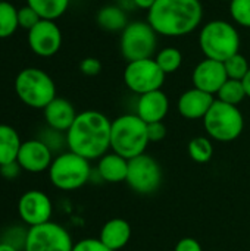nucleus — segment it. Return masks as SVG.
Masks as SVG:
<instances>
[{
    "mask_svg": "<svg viewBox=\"0 0 250 251\" xmlns=\"http://www.w3.org/2000/svg\"><path fill=\"white\" fill-rule=\"evenodd\" d=\"M112 121L97 110H84L77 115L74 124L66 131L69 151L87 160L100 159L111 149Z\"/></svg>",
    "mask_w": 250,
    "mask_h": 251,
    "instance_id": "1",
    "label": "nucleus"
},
{
    "mask_svg": "<svg viewBox=\"0 0 250 251\" xmlns=\"http://www.w3.org/2000/svg\"><path fill=\"white\" fill-rule=\"evenodd\" d=\"M200 0H156L147 12V22L165 37H183L193 32L202 22Z\"/></svg>",
    "mask_w": 250,
    "mask_h": 251,
    "instance_id": "2",
    "label": "nucleus"
},
{
    "mask_svg": "<svg viewBox=\"0 0 250 251\" xmlns=\"http://www.w3.org/2000/svg\"><path fill=\"white\" fill-rule=\"evenodd\" d=\"M149 143L147 124L137 115H122L112 121L111 149L113 153L130 160L143 154Z\"/></svg>",
    "mask_w": 250,
    "mask_h": 251,
    "instance_id": "3",
    "label": "nucleus"
},
{
    "mask_svg": "<svg viewBox=\"0 0 250 251\" xmlns=\"http://www.w3.org/2000/svg\"><path fill=\"white\" fill-rule=\"evenodd\" d=\"M199 46L205 57L225 62L239 53L240 35L236 26L227 21L215 19L202 26L199 34Z\"/></svg>",
    "mask_w": 250,
    "mask_h": 251,
    "instance_id": "4",
    "label": "nucleus"
},
{
    "mask_svg": "<svg viewBox=\"0 0 250 251\" xmlns=\"http://www.w3.org/2000/svg\"><path fill=\"white\" fill-rule=\"evenodd\" d=\"M13 87L19 100L32 109H44L56 99L55 81L40 68H25L19 71Z\"/></svg>",
    "mask_w": 250,
    "mask_h": 251,
    "instance_id": "5",
    "label": "nucleus"
},
{
    "mask_svg": "<svg viewBox=\"0 0 250 251\" xmlns=\"http://www.w3.org/2000/svg\"><path fill=\"white\" fill-rule=\"evenodd\" d=\"M203 125L211 138L228 143L240 137L245 128V119L237 106L215 99L209 112L203 118Z\"/></svg>",
    "mask_w": 250,
    "mask_h": 251,
    "instance_id": "6",
    "label": "nucleus"
},
{
    "mask_svg": "<svg viewBox=\"0 0 250 251\" xmlns=\"http://www.w3.org/2000/svg\"><path fill=\"white\" fill-rule=\"evenodd\" d=\"M50 182L62 190L72 191L87 184L90 178V160L81 157L77 153H62L53 159L49 168Z\"/></svg>",
    "mask_w": 250,
    "mask_h": 251,
    "instance_id": "7",
    "label": "nucleus"
},
{
    "mask_svg": "<svg viewBox=\"0 0 250 251\" xmlns=\"http://www.w3.org/2000/svg\"><path fill=\"white\" fill-rule=\"evenodd\" d=\"M158 47V32L146 21H133L121 31L119 49L127 62L150 59Z\"/></svg>",
    "mask_w": 250,
    "mask_h": 251,
    "instance_id": "8",
    "label": "nucleus"
},
{
    "mask_svg": "<svg viewBox=\"0 0 250 251\" xmlns=\"http://www.w3.org/2000/svg\"><path fill=\"white\" fill-rule=\"evenodd\" d=\"M165 76V72L159 68L155 57L128 62L124 71L125 85L139 96L161 90Z\"/></svg>",
    "mask_w": 250,
    "mask_h": 251,
    "instance_id": "9",
    "label": "nucleus"
},
{
    "mask_svg": "<svg viewBox=\"0 0 250 251\" xmlns=\"http://www.w3.org/2000/svg\"><path fill=\"white\" fill-rule=\"evenodd\" d=\"M69 232L55 222L29 226L24 251H72Z\"/></svg>",
    "mask_w": 250,
    "mask_h": 251,
    "instance_id": "10",
    "label": "nucleus"
},
{
    "mask_svg": "<svg viewBox=\"0 0 250 251\" xmlns=\"http://www.w3.org/2000/svg\"><path fill=\"white\" fill-rule=\"evenodd\" d=\"M125 182L139 194L155 193L162 182V171L159 163L146 153L130 159Z\"/></svg>",
    "mask_w": 250,
    "mask_h": 251,
    "instance_id": "11",
    "label": "nucleus"
},
{
    "mask_svg": "<svg viewBox=\"0 0 250 251\" xmlns=\"http://www.w3.org/2000/svg\"><path fill=\"white\" fill-rule=\"evenodd\" d=\"M31 51L40 57H52L62 47V31L55 21L41 19L27 35Z\"/></svg>",
    "mask_w": 250,
    "mask_h": 251,
    "instance_id": "12",
    "label": "nucleus"
},
{
    "mask_svg": "<svg viewBox=\"0 0 250 251\" xmlns=\"http://www.w3.org/2000/svg\"><path fill=\"white\" fill-rule=\"evenodd\" d=\"M18 212L28 226H37L50 222L53 206L47 194L38 190H31L21 196Z\"/></svg>",
    "mask_w": 250,
    "mask_h": 251,
    "instance_id": "13",
    "label": "nucleus"
},
{
    "mask_svg": "<svg viewBox=\"0 0 250 251\" xmlns=\"http://www.w3.org/2000/svg\"><path fill=\"white\" fill-rule=\"evenodd\" d=\"M16 162L19 163L21 169L31 174H40L50 168L53 162L50 147L43 143L40 138L28 140L21 144Z\"/></svg>",
    "mask_w": 250,
    "mask_h": 251,
    "instance_id": "14",
    "label": "nucleus"
},
{
    "mask_svg": "<svg viewBox=\"0 0 250 251\" xmlns=\"http://www.w3.org/2000/svg\"><path fill=\"white\" fill-rule=\"evenodd\" d=\"M192 79H193V85L196 88L214 96L220 91V88L224 85V82L228 79V76L225 72L224 62H218V60L205 57L193 69Z\"/></svg>",
    "mask_w": 250,
    "mask_h": 251,
    "instance_id": "15",
    "label": "nucleus"
},
{
    "mask_svg": "<svg viewBox=\"0 0 250 251\" xmlns=\"http://www.w3.org/2000/svg\"><path fill=\"white\" fill-rule=\"evenodd\" d=\"M215 99L212 94L205 93L196 87L184 91L178 99V112L183 118L196 121L203 119L214 104Z\"/></svg>",
    "mask_w": 250,
    "mask_h": 251,
    "instance_id": "16",
    "label": "nucleus"
},
{
    "mask_svg": "<svg viewBox=\"0 0 250 251\" xmlns=\"http://www.w3.org/2000/svg\"><path fill=\"white\" fill-rule=\"evenodd\" d=\"M169 110L168 96L162 90L150 91L141 94L137 101V116L143 119L146 124L152 122H164L165 116Z\"/></svg>",
    "mask_w": 250,
    "mask_h": 251,
    "instance_id": "17",
    "label": "nucleus"
},
{
    "mask_svg": "<svg viewBox=\"0 0 250 251\" xmlns=\"http://www.w3.org/2000/svg\"><path fill=\"white\" fill-rule=\"evenodd\" d=\"M43 113H44L47 126L55 131H59V132H66L78 115L75 112V107L72 106V103L62 97L53 99L43 109Z\"/></svg>",
    "mask_w": 250,
    "mask_h": 251,
    "instance_id": "18",
    "label": "nucleus"
},
{
    "mask_svg": "<svg viewBox=\"0 0 250 251\" xmlns=\"http://www.w3.org/2000/svg\"><path fill=\"white\" fill-rule=\"evenodd\" d=\"M131 238V226L127 221L115 218L108 221L100 231L99 240L111 250L119 251L124 249Z\"/></svg>",
    "mask_w": 250,
    "mask_h": 251,
    "instance_id": "19",
    "label": "nucleus"
},
{
    "mask_svg": "<svg viewBox=\"0 0 250 251\" xmlns=\"http://www.w3.org/2000/svg\"><path fill=\"white\" fill-rule=\"evenodd\" d=\"M97 171L100 176L112 184L122 182L127 179L128 174V159L116 154V153H106L99 159Z\"/></svg>",
    "mask_w": 250,
    "mask_h": 251,
    "instance_id": "20",
    "label": "nucleus"
},
{
    "mask_svg": "<svg viewBox=\"0 0 250 251\" xmlns=\"http://www.w3.org/2000/svg\"><path fill=\"white\" fill-rule=\"evenodd\" d=\"M21 144L18 131L10 125L0 124V166L16 160Z\"/></svg>",
    "mask_w": 250,
    "mask_h": 251,
    "instance_id": "21",
    "label": "nucleus"
},
{
    "mask_svg": "<svg viewBox=\"0 0 250 251\" xmlns=\"http://www.w3.org/2000/svg\"><path fill=\"white\" fill-rule=\"evenodd\" d=\"M96 22L102 29L109 31V32L122 31L128 25L127 13L121 7L113 6V4L103 6L96 15Z\"/></svg>",
    "mask_w": 250,
    "mask_h": 251,
    "instance_id": "22",
    "label": "nucleus"
},
{
    "mask_svg": "<svg viewBox=\"0 0 250 251\" xmlns=\"http://www.w3.org/2000/svg\"><path fill=\"white\" fill-rule=\"evenodd\" d=\"M71 0H27V4L31 6L41 19L56 21L60 18L69 7Z\"/></svg>",
    "mask_w": 250,
    "mask_h": 251,
    "instance_id": "23",
    "label": "nucleus"
},
{
    "mask_svg": "<svg viewBox=\"0 0 250 251\" xmlns=\"http://www.w3.org/2000/svg\"><path fill=\"white\" fill-rule=\"evenodd\" d=\"M18 28V7L7 0H0V38L12 37Z\"/></svg>",
    "mask_w": 250,
    "mask_h": 251,
    "instance_id": "24",
    "label": "nucleus"
},
{
    "mask_svg": "<svg viewBox=\"0 0 250 251\" xmlns=\"http://www.w3.org/2000/svg\"><path fill=\"white\" fill-rule=\"evenodd\" d=\"M217 96H218V100L228 103V104H233V106H237L239 103H242L248 97L243 81L230 79V78L224 82V85L220 88Z\"/></svg>",
    "mask_w": 250,
    "mask_h": 251,
    "instance_id": "25",
    "label": "nucleus"
},
{
    "mask_svg": "<svg viewBox=\"0 0 250 251\" xmlns=\"http://www.w3.org/2000/svg\"><path fill=\"white\" fill-rule=\"evenodd\" d=\"M155 60L159 65V68L165 72V75H168V74H174L180 69V66L183 63V54L175 47H165L156 53Z\"/></svg>",
    "mask_w": 250,
    "mask_h": 251,
    "instance_id": "26",
    "label": "nucleus"
},
{
    "mask_svg": "<svg viewBox=\"0 0 250 251\" xmlns=\"http://www.w3.org/2000/svg\"><path fill=\"white\" fill-rule=\"evenodd\" d=\"M189 154L197 163H208L214 156V146L208 137H194L189 143Z\"/></svg>",
    "mask_w": 250,
    "mask_h": 251,
    "instance_id": "27",
    "label": "nucleus"
},
{
    "mask_svg": "<svg viewBox=\"0 0 250 251\" xmlns=\"http://www.w3.org/2000/svg\"><path fill=\"white\" fill-rule=\"evenodd\" d=\"M224 66H225L227 76L230 79H239V81H242L246 76V74L249 72L250 69L248 59L240 51L236 53L234 56L228 57L224 62Z\"/></svg>",
    "mask_w": 250,
    "mask_h": 251,
    "instance_id": "28",
    "label": "nucleus"
},
{
    "mask_svg": "<svg viewBox=\"0 0 250 251\" xmlns=\"http://www.w3.org/2000/svg\"><path fill=\"white\" fill-rule=\"evenodd\" d=\"M230 13L237 25L250 28V0H231Z\"/></svg>",
    "mask_w": 250,
    "mask_h": 251,
    "instance_id": "29",
    "label": "nucleus"
},
{
    "mask_svg": "<svg viewBox=\"0 0 250 251\" xmlns=\"http://www.w3.org/2000/svg\"><path fill=\"white\" fill-rule=\"evenodd\" d=\"M40 21H41L40 15L31 6L24 4V6L18 7V22H19V28H24V29L29 31Z\"/></svg>",
    "mask_w": 250,
    "mask_h": 251,
    "instance_id": "30",
    "label": "nucleus"
},
{
    "mask_svg": "<svg viewBox=\"0 0 250 251\" xmlns=\"http://www.w3.org/2000/svg\"><path fill=\"white\" fill-rule=\"evenodd\" d=\"M27 234H28V229L27 231H22L21 226H13V228H10V229L6 231L4 237L0 241L12 246L13 249H16L18 251H24V249H25V241H27Z\"/></svg>",
    "mask_w": 250,
    "mask_h": 251,
    "instance_id": "31",
    "label": "nucleus"
},
{
    "mask_svg": "<svg viewBox=\"0 0 250 251\" xmlns=\"http://www.w3.org/2000/svg\"><path fill=\"white\" fill-rule=\"evenodd\" d=\"M72 251H113L109 247H106L99 238H85L74 244Z\"/></svg>",
    "mask_w": 250,
    "mask_h": 251,
    "instance_id": "32",
    "label": "nucleus"
},
{
    "mask_svg": "<svg viewBox=\"0 0 250 251\" xmlns=\"http://www.w3.org/2000/svg\"><path fill=\"white\" fill-rule=\"evenodd\" d=\"M80 71L87 76H96L102 72V62L96 57H85L80 63Z\"/></svg>",
    "mask_w": 250,
    "mask_h": 251,
    "instance_id": "33",
    "label": "nucleus"
},
{
    "mask_svg": "<svg viewBox=\"0 0 250 251\" xmlns=\"http://www.w3.org/2000/svg\"><path fill=\"white\" fill-rule=\"evenodd\" d=\"M147 137H149V141H153V143L162 141L167 137V126H165V124L164 122L147 124Z\"/></svg>",
    "mask_w": 250,
    "mask_h": 251,
    "instance_id": "34",
    "label": "nucleus"
},
{
    "mask_svg": "<svg viewBox=\"0 0 250 251\" xmlns=\"http://www.w3.org/2000/svg\"><path fill=\"white\" fill-rule=\"evenodd\" d=\"M21 166L19 163L15 160V162H10V163H6L3 166H0V175L4 178V179H15L19 174H21Z\"/></svg>",
    "mask_w": 250,
    "mask_h": 251,
    "instance_id": "35",
    "label": "nucleus"
},
{
    "mask_svg": "<svg viewBox=\"0 0 250 251\" xmlns=\"http://www.w3.org/2000/svg\"><path fill=\"white\" fill-rule=\"evenodd\" d=\"M174 251H203L200 243L194 238H183L177 243Z\"/></svg>",
    "mask_w": 250,
    "mask_h": 251,
    "instance_id": "36",
    "label": "nucleus"
},
{
    "mask_svg": "<svg viewBox=\"0 0 250 251\" xmlns=\"http://www.w3.org/2000/svg\"><path fill=\"white\" fill-rule=\"evenodd\" d=\"M155 1H156V0H133V3H134L136 7L144 9V10H147V12L152 9V6L155 4Z\"/></svg>",
    "mask_w": 250,
    "mask_h": 251,
    "instance_id": "37",
    "label": "nucleus"
},
{
    "mask_svg": "<svg viewBox=\"0 0 250 251\" xmlns=\"http://www.w3.org/2000/svg\"><path fill=\"white\" fill-rule=\"evenodd\" d=\"M242 81H243V85H245V90H246V96L250 97V69L249 72L246 74V76Z\"/></svg>",
    "mask_w": 250,
    "mask_h": 251,
    "instance_id": "38",
    "label": "nucleus"
},
{
    "mask_svg": "<svg viewBox=\"0 0 250 251\" xmlns=\"http://www.w3.org/2000/svg\"><path fill=\"white\" fill-rule=\"evenodd\" d=\"M0 251H18L16 249H13L12 246L6 244V243H1L0 241Z\"/></svg>",
    "mask_w": 250,
    "mask_h": 251,
    "instance_id": "39",
    "label": "nucleus"
},
{
    "mask_svg": "<svg viewBox=\"0 0 250 251\" xmlns=\"http://www.w3.org/2000/svg\"><path fill=\"white\" fill-rule=\"evenodd\" d=\"M222 1H231V0H222Z\"/></svg>",
    "mask_w": 250,
    "mask_h": 251,
    "instance_id": "40",
    "label": "nucleus"
}]
</instances>
